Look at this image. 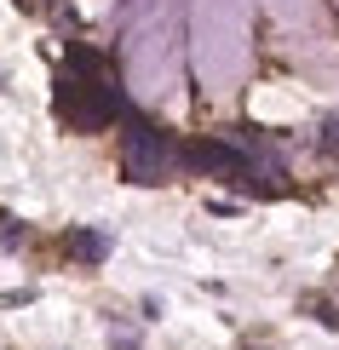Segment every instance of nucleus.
I'll use <instances>...</instances> for the list:
<instances>
[{
  "label": "nucleus",
  "instance_id": "2",
  "mask_svg": "<svg viewBox=\"0 0 339 350\" xmlns=\"http://www.w3.org/2000/svg\"><path fill=\"white\" fill-rule=\"evenodd\" d=\"M173 167H179V144L161 133L155 121L127 115V133H121V172H127L132 184H167Z\"/></svg>",
  "mask_w": 339,
  "mask_h": 350
},
{
  "label": "nucleus",
  "instance_id": "1",
  "mask_svg": "<svg viewBox=\"0 0 339 350\" xmlns=\"http://www.w3.org/2000/svg\"><path fill=\"white\" fill-rule=\"evenodd\" d=\"M58 115H64L75 133H104L115 115L127 121L132 109H127V98L115 92L104 75H64L58 81Z\"/></svg>",
  "mask_w": 339,
  "mask_h": 350
},
{
  "label": "nucleus",
  "instance_id": "4",
  "mask_svg": "<svg viewBox=\"0 0 339 350\" xmlns=\"http://www.w3.org/2000/svg\"><path fill=\"white\" fill-rule=\"evenodd\" d=\"M322 150H328V155H339V115L328 121V133H322Z\"/></svg>",
  "mask_w": 339,
  "mask_h": 350
},
{
  "label": "nucleus",
  "instance_id": "3",
  "mask_svg": "<svg viewBox=\"0 0 339 350\" xmlns=\"http://www.w3.org/2000/svg\"><path fill=\"white\" fill-rule=\"evenodd\" d=\"M69 253H75L81 265H104L110 258V236L104 230H75V236H69Z\"/></svg>",
  "mask_w": 339,
  "mask_h": 350
}]
</instances>
